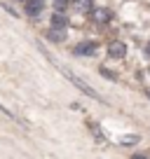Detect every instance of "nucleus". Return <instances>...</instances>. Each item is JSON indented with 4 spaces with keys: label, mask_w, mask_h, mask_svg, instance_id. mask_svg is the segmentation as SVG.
<instances>
[{
    "label": "nucleus",
    "mask_w": 150,
    "mask_h": 159,
    "mask_svg": "<svg viewBox=\"0 0 150 159\" xmlns=\"http://www.w3.org/2000/svg\"><path fill=\"white\" fill-rule=\"evenodd\" d=\"M120 145H124V148H131V145H136V143H141V138L136 134H127V136H120V140H117Z\"/></svg>",
    "instance_id": "obj_9"
},
{
    "label": "nucleus",
    "mask_w": 150,
    "mask_h": 159,
    "mask_svg": "<svg viewBox=\"0 0 150 159\" xmlns=\"http://www.w3.org/2000/svg\"><path fill=\"white\" fill-rule=\"evenodd\" d=\"M54 7H56V10H61V12H63L66 7H68V0H54Z\"/></svg>",
    "instance_id": "obj_12"
},
{
    "label": "nucleus",
    "mask_w": 150,
    "mask_h": 159,
    "mask_svg": "<svg viewBox=\"0 0 150 159\" xmlns=\"http://www.w3.org/2000/svg\"><path fill=\"white\" fill-rule=\"evenodd\" d=\"M56 68H59V73H61V75H66V77H68L70 82H73V84L77 87V89H80V91H82V94H87V96H89V98L103 101V96H101L99 91L94 89V87H89V84H87V82H85V80H80V77H77V75H73V73H70L68 68H63V66H56Z\"/></svg>",
    "instance_id": "obj_1"
},
{
    "label": "nucleus",
    "mask_w": 150,
    "mask_h": 159,
    "mask_svg": "<svg viewBox=\"0 0 150 159\" xmlns=\"http://www.w3.org/2000/svg\"><path fill=\"white\" fill-rule=\"evenodd\" d=\"M24 2H26V0H24Z\"/></svg>",
    "instance_id": "obj_15"
},
{
    "label": "nucleus",
    "mask_w": 150,
    "mask_h": 159,
    "mask_svg": "<svg viewBox=\"0 0 150 159\" xmlns=\"http://www.w3.org/2000/svg\"><path fill=\"white\" fill-rule=\"evenodd\" d=\"M99 73H101V75H103V77H108V80H117V75H115V73H113V70H108V68H101V70H99Z\"/></svg>",
    "instance_id": "obj_11"
},
{
    "label": "nucleus",
    "mask_w": 150,
    "mask_h": 159,
    "mask_svg": "<svg viewBox=\"0 0 150 159\" xmlns=\"http://www.w3.org/2000/svg\"><path fill=\"white\" fill-rule=\"evenodd\" d=\"M124 54H127L124 42H110L108 45V56L110 59H124Z\"/></svg>",
    "instance_id": "obj_3"
},
{
    "label": "nucleus",
    "mask_w": 150,
    "mask_h": 159,
    "mask_svg": "<svg viewBox=\"0 0 150 159\" xmlns=\"http://www.w3.org/2000/svg\"><path fill=\"white\" fill-rule=\"evenodd\" d=\"M87 126H89V131H91V136H94V140H96V143H99V145H103V143H105V134L101 131V126L96 124V122H89Z\"/></svg>",
    "instance_id": "obj_7"
},
{
    "label": "nucleus",
    "mask_w": 150,
    "mask_h": 159,
    "mask_svg": "<svg viewBox=\"0 0 150 159\" xmlns=\"http://www.w3.org/2000/svg\"><path fill=\"white\" fill-rule=\"evenodd\" d=\"M73 7L77 12H91V0H75Z\"/></svg>",
    "instance_id": "obj_10"
},
{
    "label": "nucleus",
    "mask_w": 150,
    "mask_h": 159,
    "mask_svg": "<svg viewBox=\"0 0 150 159\" xmlns=\"http://www.w3.org/2000/svg\"><path fill=\"white\" fill-rule=\"evenodd\" d=\"M49 24H52V26H56V28H68V16H66L61 10H56L54 14H52Z\"/></svg>",
    "instance_id": "obj_5"
},
{
    "label": "nucleus",
    "mask_w": 150,
    "mask_h": 159,
    "mask_svg": "<svg viewBox=\"0 0 150 159\" xmlns=\"http://www.w3.org/2000/svg\"><path fill=\"white\" fill-rule=\"evenodd\" d=\"M96 42H91V40H87V42H80V45L75 47V54L77 56H91V54H96Z\"/></svg>",
    "instance_id": "obj_2"
},
{
    "label": "nucleus",
    "mask_w": 150,
    "mask_h": 159,
    "mask_svg": "<svg viewBox=\"0 0 150 159\" xmlns=\"http://www.w3.org/2000/svg\"><path fill=\"white\" fill-rule=\"evenodd\" d=\"M91 19H94L96 24H108V21L113 19V14H110V10H105V7H96V10H91Z\"/></svg>",
    "instance_id": "obj_4"
},
{
    "label": "nucleus",
    "mask_w": 150,
    "mask_h": 159,
    "mask_svg": "<svg viewBox=\"0 0 150 159\" xmlns=\"http://www.w3.org/2000/svg\"><path fill=\"white\" fill-rule=\"evenodd\" d=\"M145 56H150V42H148V47H145Z\"/></svg>",
    "instance_id": "obj_13"
},
{
    "label": "nucleus",
    "mask_w": 150,
    "mask_h": 159,
    "mask_svg": "<svg viewBox=\"0 0 150 159\" xmlns=\"http://www.w3.org/2000/svg\"><path fill=\"white\" fill-rule=\"evenodd\" d=\"M148 98H150V89H148Z\"/></svg>",
    "instance_id": "obj_14"
},
{
    "label": "nucleus",
    "mask_w": 150,
    "mask_h": 159,
    "mask_svg": "<svg viewBox=\"0 0 150 159\" xmlns=\"http://www.w3.org/2000/svg\"><path fill=\"white\" fill-rule=\"evenodd\" d=\"M47 38H49L52 42H63V40H66V28H56V26H52V28L47 30Z\"/></svg>",
    "instance_id": "obj_6"
},
{
    "label": "nucleus",
    "mask_w": 150,
    "mask_h": 159,
    "mask_svg": "<svg viewBox=\"0 0 150 159\" xmlns=\"http://www.w3.org/2000/svg\"><path fill=\"white\" fill-rule=\"evenodd\" d=\"M45 7V0H26V12L28 14H40Z\"/></svg>",
    "instance_id": "obj_8"
}]
</instances>
